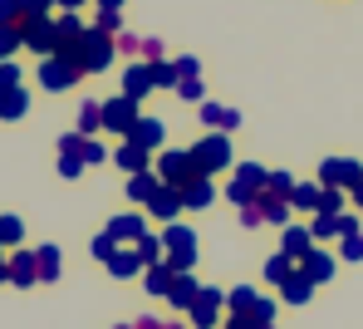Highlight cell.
I'll use <instances>...</instances> for the list:
<instances>
[{
  "label": "cell",
  "instance_id": "obj_30",
  "mask_svg": "<svg viewBox=\"0 0 363 329\" xmlns=\"http://www.w3.org/2000/svg\"><path fill=\"white\" fill-rule=\"evenodd\" d=\"M138 256H143V265H162V261H167V251H162V236H152V231H147V236L138 241Z\"/></svg>",
  "mask_w": 363,
  "mask_h": 329
},
{
  "label": "cell",
  "instance_id": "obj_14",
  "mask_svg": "<svg viewBox=\"0 0 363 329\" xmlns=\"http://www.w3.org/2000/svg\"><path fill=\"white\" fill-rule=\"evenodd\" d=\"M113 162H118V167L128 172V177H138V172H147V167H152V152L123 138V143H118V152H113Z\"/></svg>",
  "mask_w": 363,
  "mask_h": 329
},
{
  "label": "cell",
  "instance_id": "obj_54",
  "mask_svg": "<svg viewBox=\"0 0 363 329\" xmlns=\"http://www.w3.org/2000/svg\"><path fill=\"white\" fill-rule=\"evenodd\" d=\"M55 5H60V10H74V15H79V5H84V0H55Z\"/></svg>",
  "mask_w": 363,
  "mask_h": 329
},
{
  "label": "cell",
  "instance_id": "obj_50",
  "mask_svg": "<svg viewBox=\"0 0 363 329\" xmlns=\"http://www.w3.org/2000/svg\"><path fill=\"white\" fill-rule=\"evenodd\" d=\"M118 50L123 55H143V40L138 35H118Z\"/></svg>",
  "mask_w": 363,
  "mask_h": 329
},
{
  "label": "cell",
  "instance_id": "obj_41",
  "mask_svg": "<svg viewBox=\"0 0 363 329\" xmlns=\"http://www.w3.org/2000/svg\"><path fill=\"white\" fill-rule=\"evenodd\" d=\"M177 99H186V104H201V99H206L201 79H177Z\"/></svg>",
  "mask_w": 363,
  "mask_h": 329
},
{
  "label": "cell",
  "instance_id": "obj_10",
  "mask_svg": "<svg viewBox=\"0 0 363 329\" xmlns=\"http://www.w3.org/2000/svg\"><path fill=\"white\" fill-rule=\"evenodd\" d=\"M162 251L167 256H196V231L182 226V221H167L162 226Z\"/></svg>",
  "mask_w": 363,
  "mask_h": 329
},
{
  "label": "cell",
  "instance_id": "obj_48",
  "mask_svg": "<svg viewBox=\"0 0 363 329\" xmlns=\"http://www.w3.org/2000/svg\"><path fill=\"white\" fill-rule=\"evenodd\" d=\"M334 221H339V236H354V231H359V216H354V211H339Z\"/></svg>",
  "mask_w": 363,
  "mask_h": 329
},
{
  "label": "cell",
  "instance_id": "obj_57",
  "mask_svg": "<svg viewBox=\"0 0 363 329\" xmlns=\"http://www.w3.org/2000/svg\"><path fill=\"white\" fill-rule=\"evenodd\" d=\"M354 206H359V211H363V182H359V187H354Z\"/></svg>",
  "mask_w": 363,
  "mask_h": 329
},
{
  "label": "cell",
  "instance_id": "obj_19",
  "mask_svg": "<svg viewBox=\"0 0 363 329\" xmlns=\"http://www.w3.org/2000/svg\"><path fill=\"white\" fill-rule=\"evenodd\" d=\"M104 265H108V275H118V280H133L138 270H147V265H143V256H138V246H133V251H128V246H118V251H113Z\"/></svg>",
  "mask_w": 363,
  "mask_h": 329
},
{
  "label": "cell",
  "instance_id": "obj_56",
  "mask_svg": "<svg viewBox=\"0 0 363 329\" xmlns=\"http://www.w3.org/2000/svg\"><path fill=\"white\" fill-rule=\"evenodd\" d=\"M0 280H10V256H0Z\"/></svg>",
  "mask_w": 363,
  "mask_h": 329
},
{
  "label": "cell",
  "instance_id": "obj_55",
  "mask_svg": "<svg viewBox=\"0 0 363 329\" xmlns=\"http://www.w3.org/2000/svg\"><path fill=\"white\" fill-rule=\"evenodd\" d=\"M99 10H118L123 15V0H99Z\"/></svg>",
  "mask_w": 363,
  "mask_h": 329
},
{
  "label": "cell",
  "instance_id": "obj_40",
  "mask_svg": "<svg viewBox=\"0 0 363 329\" xmlns=\"http://www.w3.org/2000/svg\"><path fill=\"white\" fill-rule=\"evenodd\" d=\"M339 256H344V261H363V231H354V236H339Z\"/></svg>",
  "mask_w": 363,
  "mask_h": 329
},
{
  "label": "cell",
  "instance_id": "obj_6",
  "mask_svg": "<svg viewBox=\"0 0 363 329\" xmlns=\"http://www.w3.org/2000/svg\"><path fill=\"white\" fill-rule=\"evenodd\" d=\"M363 182V167L354 162V157H324L319 162V187H359Z\"/></svg>",
  "mask_w": 363,
  "mask_h": 329
},
{
  "label": "cell",
  "instance_id": "obj_22",
  "mask_svg": "<svg viewBox=\"0 0 363 329\" xmlns=\"http://www.w3.org/2000/svg\"><path fill=\"white\" fill-rule=\"evenodd\" d=\"M196 295H201V285L191 280V270H186V275H172V290H167L172 310H191V305H196Z\"/></svg>",
  "mask_w": 363,
  "mask_h": 329
},
{
  "label": "cell",
  "instance_id": "obj_24",
  "mask_svg": "<svg viewBox=\"0 0 363 329\" xmlns=\"http://www.w3.org/2000/svg\"><path fill=\"white\" fill-rule=\"evenodd\" d=\"M25 113H30V94H25V89H5V94H0V118L15 123V118H25Z\"/></svg>",
  "mask_w": 363,
  "mask_h": 329
},
{
  "label": "cell",
  "instance_id": "obj_37",
  "mask_svg": "<svg viewBox=\"0 0 363 329\" xmlns=\"http://www.w3.org/2000/svg\"><path fill=\"white\" fill-rule=\"evenodd\" d=\"M226 305H231V315H245V310L255 305V290H250V285H236V290L226 295Z\"/></svg>",
  "mask_w": 363,
  "mask_h": 329
},
{
  "label": "cell",
  "instance_id": "obj_42",
  "mask_svg": "<svg viewBox=\"0 0 363 329\" xmlns=\"http://www.w3.org/2000/svg\"><path fill=\"white\" fill-rule=\"evenodd\" d=\"M99 30L118 40V35H123V20H118V10H99Z\"/></svg>",
  "mask_w": 363,
  "mask_h": 329
},
{
  "label": "cell",
  "instance_id": "obj_4",
  "mask_svg": "<svg viewBox=\"0 0 363 329\" xmlns=\"http://www.w3.org/2000/svg\"><path fill=\"white\" fill-rule=\"evenodd\" d=\"M265 167H255V162H241L236 167V177H231V187H226V197H231V206H250L255 201V192L265 187Z\"/></svg>",
  "mask_w": 363,
  "mask_h": 329
},
{
  "label": "cell",
  "instance_id": "obj_9",
  "mask_svg": "<svg viewBox=\"0 0 363 329\" xmlns=\"http://www.w3.org/2000/svg\"><path fill=\"white\" fill-rule=\"evenodd\" d=\"M221 305H226V290L201 285V295H196V305H191V329H211L216 315H221Z\"/></svg>",
  "mask_w": 363,
  "mask_h": 329
},
{
  "label": "cell",
  "instance_id": "obj_3",
  "mask_svg": "<svg viewBox=\"0 0 363 329\" xmlns=\"http://www.w3.org/2000/svg\"><path fill=\"white\" fill-rule=\"evenodd\" d=\"M143 113H138V99H128V94H113V99H104V128L128 138L133 123H138Z\"/></svg>",
  "mask_w": 363,
  "mask_h": 329
},
{
  "label": "cell",
  "instance_id": "obj_29",
  "mask_svg": "<svg viewBox=\"0 0 363 329\" xmlns=\"http://www.w3.org/2000/svg\"><path fill=\"white\" fill-rule=\"evenodd\" d=\"M35 261H40V280H45V285H55V280H60V246H40V251H35Z\"/></svg>",
  "mask_w": 363,
  "mask_h": 329
},
{
  "label": "cell",
  "instance_id": "obj_49",
  "mask_svg": "<svg viewBox=\"0 0 363 329\" xmlns=\"http://www.w3.org/2000/svg\"><path fill=\"white\" fill-rule=\"evenodd\" d=\"M177 79H201V65L186 55V60H177Z\"/></svg>",
  "mask_w": 363,
  "mask_h": 329
},
{
  "label": "cell",
  "instance_id": "obj_20",
  "mask_svg": "<svg viewBox=\"0 0 363 329\" xmlns=\"http://www.w3.org/2000/svg\"><path fill=\"white\" fill-rule=\"evenodd\" d=\"M157 187H162V177L147 167V172H138V177H128V201H138V206H147V201L157 197Z\"/></svg>",
  "mask_w": 363,
  "mask_h": 329
},
{
  "label": "cell",
  "instance_id": "obj_53",
  "mask_svg": "<svg viewBox=\"0 0 363 329\" xmlns=\"http://www.w3.org/2000/svg\"><path fill=\"white\" fill-rule=\"evenodd\" d=\"M133 329H182V325H167V320H162V325H157V320H138Z\"/></svg>",
  "mask_w": 363,
  "mask_h": 329
},
{
  "label": "cell",
  "instance_id": "obj_45",
  "mask_svg": "<svg viewBox=\"0 0 363 329\" xmlns=\"http://www.w3.org/2000/svg\"><path fill=\"white\" fill-rule=\"evenodd\" d=\"M113 251H118V241H113L108 231H104V236H94V256H99V261H108Z\"/></svg>",
  "mask_w": 363,
  "mask_h": 329
},
{
  "label": "cell",
  "instance_id": "obj_2",
  "mask_svg": "<svg viewBox=\"0 0 363 329\" xmlns=\"http://www.w3.org/2000/svg\"><path fill=\"white\" fill-rule=\"evenodd\" d=\"M113 60H118V40L104 35L99 25H89L84 40H79V69H84V74H104Z\"/></svg>",
  "mask_w": 363,
  "mask_h": 329
},
{
  "label": "cell",
  "instance_id": "obj_35",
  "mask_svg": "<svg viewBox=\"0 0 363 329\" xmlns=\"http://www.w3.org/2000/svg\"><path fill=\"white\" fill-rule=\"evenodd\" d=\"M344 211V187H324L319 192V216H339Z\"/></svg>",
  "mask_w": 363,
  "mask_h": 329
},
{
  "label": "cell",
  "instance_id": "obj_25",
  "mask_svg": "<svg viewBox=\"0 0 363 329\" xmlns=\"http://www.w3.org/2000/svg\"><path fill=\"white\" fill-rule=\"evenodd\" d=\"M300 270L314 280V285H324V280L334 275V256H329V251H309V256L300 261Z\"/></svg>",
  "mask_w": 363,
  "mask_h": 329
},
{
  "label": "cell",
  "instance_id": "obj_5",
  "mask_svg": "<svg viewBox=\"0 0 363 329\" xmlns=\"http://www.w3.org/2000/svg\"><path fill=\"white\" fill-rule=\"evenodd\" d=\"M79 79H84V69L69 65V60H60V55H45V60H40V84H45L50 94H64V89H74Z\"/></svg>",
  "mask_w": 363,
  "mask_h": 329
},
{
  "label": "cell",
  "instance_id": "obj_44",
  "mask_svg": "<svg viewBox=\"0 0 363 329\" xmlns=\"http://www.w3.org/2000/svg\"><path fill=\"white\" fill-rule=\"evenodd\" d=\"M5 89H20V65H10V60H0V94Z\"/></svg>",
  "mask_w": 363,
  "mask_h": 329
},
{
  "label": "cell",
  "instance_id": "obj_58",
  "mask_svg": "<svg viewBox=\"0 0 363 329\" xmlns=\"http://www.w3.org/2000/svg\"><path fill=\"white\" fill-rule=\"evenodd\" d=\"M118 329H133V325H118Z\"/></svg>",
  "mask_w": 363,
  "mask_h": 329
},
{
  "label": "cell",
  "instance_id": "obj_13",
  "mask_svg": "<svg viewBox=\"0 0 363 329\" xmlns=\"http://www.w3.org/2000/svg\"><path fill=\"white\" fill-rule=\"evenodd\" d=\"M162 138H167V123H162V118H147V113H143V118L133 123V133H128V143H138V147H147V152H157Z\"/></svg>",
  "mask_w": 363,
  "mask_h": 329
},
{
  "label": "cell",
  "instance_id": "obj_51",
  "mask_svg": "<svg viewBox=\"0 0 363 329\" xmlns=\"http://www.w3.org/2000/svg\"><path fill=\"white\" fill-rule=\"evenodd\" d=\"M20 20V10H15V0H0V25H15Z\"/></svg>",
  "mask_w": 363,
  "mask_h": 329
},
{
  "label": "cell",
  "instance_id": "obj_7",
  "mask_svg": "<svg viewBox=\"0 0 363 329\" xmlns=\"http://www.w3.org/2000/svg\"><path fill=\"white\" fill-rule=\"evenodd\" d=\"M157 177L182 192V187H186L191 177H201V172L191 167V152H162V157H157Z\"/></svg>",
  "mask_w": 363,
  "mask_h": 329
},
{
  "label": "cell",
  "instance_id": "obj_47",
  "mask_svg": "<svg viewBox=\"0 0 363 329\" xmlns=\"http://www.w3.org/2000/svg\"><path fill=\"white\" fill-rule=\"evenodd\" d=\"M84 167H89L84 157H60V177H79Z\"/></svg>",
  "mask_w": 363,
  "mask_h": 329
},
{
  "label": "cell",
  "instance_id": "obj_31",
  "mask_svg": "<svg viewBox=\"0 0 363 329\" xmlns=\"http://www.w3.org/2000/svg\"><path fill=\"white\" fill-rule=\"evenodd\" d=\"M290 270H295V261H290V256H285V251H275V256H270V261H265V280H270V285H280V280H285V275H290Z\"/></svg>",
  "mask_w": 363,
  "mask_h": 329
},
{
  "label": "cell",
  "instance_id": "obj_46",
  "mask_svg": "<svg viewBox=\"0 0 363 329\" xmlns=\"http://www.w3.org/2000/svg\"><path fill=\"white\" fill-rule=\"evenodd\" d=\"M104 157H108V147L94 143V138H84V162H104Z\"/></svg>",
  "mask_w": 363,
  "mask_h": 329
},
{
  "label": "cell",
  "instance_id": "obj_38",
  "mask_svg": "<svg viewBox=\"0 0 363 329\" xmlns=\"http://www.w3.org/2000/svg\"><path fill=\"white\" fill-rule=\"evenodd\" d=\"M20 236H25L20 216H0V246H20Z\"/></svg>",
  "mask_w": 363,
  "mask_h": 329
},
{
  "label": "cell",
  "instance_id": "obj_39",
  "mask_svg": "<svg viewBox=\"0 0 363 329\" xmlns=\"http://www.w3.org/2000/svg\"><path fill=\"white\" fill-rule=\"evenodd\" d=\"M15 50H25V40H20V30H15V25H0V60H10Z\"/></svg>",
  "mask_w": 363,
  "mask_h": 329
},
{
  "label": "cell",
  "instance_id": "obj_17",
  "mask_svg": "<svg viewBox=\"0 0 363 329\" xmlns=\"http://www.w3.org/2000/svg\"><path fill=\"white\" fill-rule=\"evenodd\" d=\"M84 20L74 15V10H64V15H55V50H69V45H79L84 40Z\"/></svg>",
  "mask_w": 363,
  "mask_h": 329
},
{
  "label": "cell",
  "instance_id": "obj_18",
  "mask_svg": "<svg viewBox=\"0 0 363 329\" xmlns=\"http://www.w3.org/2000/svg\"><path fill=\"white\" fill-rule=\"evenodd\" d=\"M216 201V187H211V177H191L186 187H182V206L186 211H206Z\"/></svg>",
  "mask_w": 363,
  "mask_h": 329
},
{
  "label": "cell",
  "instance_id": "obj_8",
  "mask_svg": "<svg viewBox=\"0 0 363 329\" xmlns=\"http://www.w3.org/2000/svg\"><path fill=\"white\" fill-rule=\"evenodd\" d=\"M15 30H20L25 50H35V55H55V20H20Z\"/></svg>",
  "mask_w": 363,
  "mask_h": 329
},
{
  "label": "cell",
  "instance_id": "obj_27",
  "mask_svg": "<svg viewBox=\"0 0 363 329\" xmlns=\"http://www.w3.org/2000/svg\"><path fill=\"white\" fill-rule=\"evenodd\" d=\"M319 182H295V192H290V206L295 211H319Z\"/></svg>",
  "mask_w": 363,
  "mask_h": 329
},
{
  "label": "cell",
  "instance_id": "obj_36",
  "mask_svg": "<svg viewBox=\"0 0 363 329\" xmlns=\"http://www.w3.org/2000/svg\"><path fill=\"white\" fill-rule=\"evenodd\" d=\"M147 69H152V84H157V89H177V65L157 60V65H147Z\"/></svg>",
  "mask_w": 363,
  "mask_h": 329
},
{
  "label": "cell",
  "instance_id": "obj_43",
  "mask_svg": "<svg viewBox=\"0 0 363 329\" xmlns=\"http://www.w3.org/2000/svg\"><path fill=\"white\" fill-rule=\"evenodd\" d=\"M60 157H84V133H69V138H60Z\"/></svg>",
  "mask_w": 363,
  "mask_h": 329
},
{
  "label": "cell",
  "instance_id": "obj_33",
  "mask_svg": "<svg viewBox=\"0 0 363 329\" xmlns=\"http://www.w3.org/2000/svg\"><path fill=\"white\" fill-rule=\"evenodd\" d=\"M196 113H201V123H206L211 133H221V123H226V108H221V104H211V99H201V104H196Z\"/></svg>",
  "mask_w": 363,
  "mask_h": 329
},
{
  "label": "cell",
  "instance_id": "obj_52",
  "mask_svg": "<svg viewBox=\"0 0 363 329\" xmlns=\"http://www.w3.org/2000/svg\"><path fill=\"white\" fill-rule=\"evenodd\" d=\"M241 128V113H236V108H226V123H221V133H236Z\"/></svg>",
  "mask_w": 363,
  "mask_h": 329
},
{
  "label": "cell",
  "instance_id": "obj_21",
  "mask_svg": "<svg viewBox=\"0 0 363 329\" xmlns=\"http://www.w3.org/2000/svg\"><path fill=\"white\" fill-rule=\"evenodd\" d=\"M280 251H285L290 261H304V256L314 251V236H309V226H285V241H280Z\"/></svg>",
  "mask_w": 363,
  "mask_h": 329
},
{
  "label": "cell",
  "instance_id": "obj_26",
  "mask_svg": "<svg viewBox=\"0 0 363 329\" xmlns=\"http://www.w3.org/2000/svg\"><path fill=\"white\" fill-rule=\"evenodd\" d=\"M99 128H104V104L84 99V104H79V133H84V138H94Z\"/></svg>",
  "mask_w": 363,
  "mask_h": 329
},
{
  "label": "cell",
  "instance_id": "obj_11",
  "mask_svg": "<svg viewBox=\"0 0 363 329\" xmlns=\"http://www.w3.org/2000/svg\"><path fill=\"white\" fill-rule=\"evenodd\" d=\"M182 211H186V206H182V192H177V187H167V182L157 187V197L147 201V216H157L162 226H167V221H177Z\"/></svg>",
  "mask_w": 363,
  "mask_h": 329
},
{
  "label": "cell",
  "instance_id": "obj_15",
  "mask_svg": "<svg viewBox=\"0 0 363 329\" xmlns=\"http://www.w3.org/2000/svg\"><path fill=\"white\" fill-rule=\"evenodd\" d=\"M10 285H20V290L40 285V261H35V251H15V256H10Z\"/></svg>",
  "mask_w": 363,
  "mask_h": 329
},
{
  "label": "cell",
  "instance_id": "obj_12",
  "mask_svg": "<svg viewBox=\"0 0 363 329\" xmlns=\"http://www.w3.org/2000/svg\"><path fill=\"white\" fill-rule=\"evenodd\" d=\"M108 236H113L118 246H128V241L138 246V241L147 236V221H143L138 211H123V216H113V221H108Z\"/></svg>",
  "mask_w": 363,
  "mask_h": 329
},
{
  "label": "cell",
  "instance_id": "obj_16",
  "mask_svg": "<svg viewBox=\"0 0 363 329\" xmlns=\"http://www.w3.org/2000/svg\"><path fill=\"white\" fill-rule=\"evenodd\" d=\"M152 89H157V84H152V69H147V65H128V69H123V94H128V99L143 104Z\"/></svg>",
  "mask_w": 363,
  "mask_h": 329
},
{
  "label": "cell",
  "instance_id": "obj_28",
  "mask_svg": "<svg viewBox=\"0 0 363 329\" xmlns=\"http://www.w3.org/2000/svg\"><path fill=\"white\" fill-rule=\"evenodd\" d=\"M143 285H147V295H167V290H172V270H167V261L147 265V270H143Z\"/></svg>",
  "mask_w": 363,
  "mask_h": 329
},
{
  "label": "cell",
  "instance_id": "obj_23",
  "mask_svg": "<svg viewBox=\"0 0 363 329\" xmlns=\"http://www.w3.org/2000/svg\"><path fill=\"white\" fill-rule=\"evenodd\" d=\"M280 295H285V300H290V305H304V300H309V295H314V280H309V275H304L300 265H295V270H290V275H285V280H280Z\"/></svg>",
  "mask_w": 363,
  "mask_h": 329
},
{
  "label": "cell",
  "instance_id": "obj_1",
  "mask_svg": "<svg viewBox=\"0 0 363 329\" xmlns=\"http://www.w3.org/2000/svg\"><path fill=\"white\" fill-rule=\"evenodd\" d=\"M186 152H191V167H196L201 177H216V172L231 167V138H226V133H206V138H196Z\"/></svg>",
  "mask_w": 363,
  "mask_h": 329
},
{
  "label": "cell",
  "instance_id": "obj_32",
  "mask_svg": "<svg viewBox=\"0 0 363 329\" xmlns=\"http://www.w3.org/2000/svg\"><path fill=\"white\" fill-rule=\"evenodd\" d=\"M50 5H55V0H15L20 20H50ZM20 20H15V25H20Z\"/></svg>",
  "mask_w": 363,
  "mask_h": 329
},
{
  "label": "cell",
  "instance_id": "obj_34",
  "mask_svg": "<svg viewBox=\"0 0 363 329\" xmlns=\"http://www.w3.org/2000/svg\"><path fill=\"white\" fill-rule=\"evenodd\" d=\"M265 192H270V197H280V201H290L295 177H290V172H270V177H265Z\"/></svg>",
  "mask_w": 363,
  "mask_h": 329
}]
</instances>
